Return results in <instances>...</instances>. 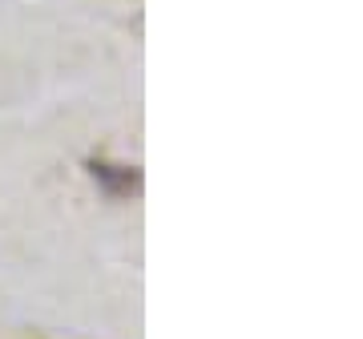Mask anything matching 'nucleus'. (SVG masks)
Returning <instances> with one entry per match:
<instances>
[]
</instances>
